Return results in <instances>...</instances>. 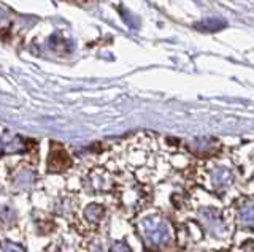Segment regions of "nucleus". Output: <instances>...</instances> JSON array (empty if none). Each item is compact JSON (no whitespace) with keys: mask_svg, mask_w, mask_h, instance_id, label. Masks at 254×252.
Segmentation results:
<instances>
[{"mask_svg":"<svg viewBox=\"0 0 254 252\" xmlns=\"http://www.w3.org/2000/svg\"><path fill=\"white\" fill-rule=\"evenodd\" d=\"M5 152V141L0 138V155H2Z\"/></svg>","mask_w":254,"mask_h":252,"instance_id":"6","label":"nucleus"},{"mask_svg":"<svg viewBox=\"0 0 254 252\" xmlns=\"http://www.w3.org/2000/svg\"><path fill=\"white\" fill-rule=\"evenodd\" d=\"M34 179H35L34 170L21 168L13 178V186H14V189H18V191H26V189H29L32 184H34Z\"/></svg>","mask_w":254,"mask_h":252,"instance_id":"5","label":"nucleus"},{"mask_svg":"<svg viewBox=\"0 0 254 252\" xmlns=\"http://www.w3.org/2000/svg\"><path fill=\"white\" fill-rule=\"evenodd\" d=\"M107 217V209L103 204L99 203H89L83 209V222L89 228H97Z\"/></svg>","mask_w":254,"mask_h":252,"instance_id":"4","label":"nucleus"},{"mask_svg":"<svg viewBox=\"0 0 254 252\" xmlns=\"http://www.w3.org/2000/svg\"><path fill=\"white\" fill-rule=\"evenodd\" d=\"M138 228L143 238L149 244H154V246H161V244L170 240V227L162 217L153 216L141 219L138 222Z\"/></svg>","mask_w":254,"mask_h":252,"instance_id":"1","label":"nucleus"},{"mask_svg":"<svg viewBox=\"0 0 254 252\" xmlns=\"http://www.w3.org/2000/svg\"><path fill=\"white\" fill-rule=\"evenodd\" d=\"M84 186L89 194H105L115 191V183L111 173L103 167H94L87 171Z\"/></svg>","mask_w":254,"mask_h":252,"instance_id":"2","label":"nucleus"},{"mask_svg":"<svg viewBox=\"0 0 254 252\" xmlns=\"http://www.w3.org/2000/svg\"><path fill=\"white\" fill-rule=\"evenodd\" d=\"M71 163H73V160H71L70 154L65 149L58 143H51L50 154H48V171L51 173L65 171L67 168L71 167Z\"/></svg>","mask_w":254,"mask_h":252,"instance_id":"3","label":"nucleus"}]
</instances>
